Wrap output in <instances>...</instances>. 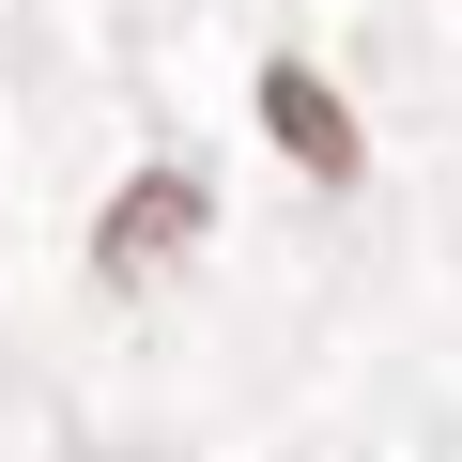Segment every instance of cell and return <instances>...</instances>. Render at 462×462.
<instances>
[{
  "mask_svg": "<svg viewBox=\"0 0 462 462\" xmlns=\"http://www.w3.org/2000/svg\"><path fill=\"white\" fill-rule=\"evenodd\" d=\"M263 108H278V139H293L324 185H355V124L324 108V78H293V62H278V78H263Z\"/></svg>",
  "mask_w": 462,
  "mask_h": 462,
  "instance_id": "2",
  "label": "cell"
},
{
  "mask_svg": "<svg viewBox=\"0 0 462 462\" xmlns=\"http://www.w3.org/2000/svg\"><path fill=\"white\" fill-rule=\"evenodd\" d=\"M185 231H200V185H185V170H154V185H124V200H108V278H139V263H170Z\"/></svg>",
  "mask_w": 462,
  "mask_h": 462,
  "instance_id": "1",
  "label": "cell"
}]
</instances>
